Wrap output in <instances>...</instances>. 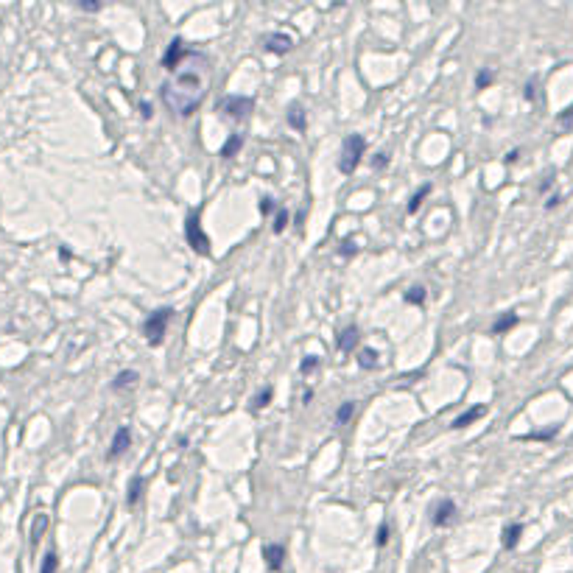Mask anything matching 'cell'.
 <instances>
[{
  "instance_id": "obj_20",
  "label": "cell",
  "mask_w": 573,
  "mask_h": 573,
  "mask_svg": "<svg viewBox=\"0 0 573 573\" xmlns=\"http://www.w3.org/2000/svg\"><path fill=\"white\" fill-rule=\"evenodd\" d=\"M428 193H431V185H422V187H420V190H417V193L411 196V202H408V207H405V210H408V213L414 216V213L420 210V204L425 202V196H428Z\"/></svg>"
},
{
  "instance_id": "obj_13",
  "label": "cell",
  "mask_w": 573,
  "mask_h": 573,
  "mask_svg": "<svg viewBox=\"0 0 573 573\" xmlns=\"http://www.w3.org/2000/svg\"><path fill=\"white\" fill-rule=\"evenodd\" d=\"M358 336H361V333H358L355 324L344 327V330L339 333V350H342V353H353V347L358 344Z\"/></svg>"
},
{
  "instance_id": "obj_5",
  "label": "cell",
  "mask_w": 573,
  "mask_h": 573,
  "mask_svg": "<svg viewBox=\"0 0 573 573\" xmlns=\"http://www.w3.org/2000/svg\"><path fill=\"white\" fill-rule=\"evenodd\" d=\"M185 238H187V244H190L193 252H199V255H210V238L204 235L202 221H199L196 213H190L187 221H185Z\"/></svg>"
},
{
  "instance_id": "obj_1",
  "label": "cell",
  "mask_w": 573,
  "mask_h": 573,
  "mask_svg": "<svg viewBox=\"0 0 573 573\" xmlns=\"http://www.w3.org/2000/svg\"><path fill=\"white\" fill-rule=\"evenodd\" d=\"M160 95L171 112H177L179 118H190L207 95V67H199V70L179 67L174 73V82H165L160 87Z\"/></svg>"
},
{
  "instance_id": "obj_19",
  "label": "cell",
  "mask_w": 573,
  "mask_h": 573,
  "mask_svg": "<svg viewBox=\"0 0 573 573\" xmlns=\"http://www.w3.org/2000/svg\"><path fill=\"white\" fill-rule=\"evenodd\" d=\"M353 414H355V403L353 400H344V403L339 405V411H336V425H347Z\"/></svg>"
},
{
  "instance_id": "obj_35",
  "label": "cell",
  "mask_w": 573,
  "mask_h": 573,
  "mask_svg": "<svg viewBox=\"0 0 573 573\" xmlns=\"http://www.w3.org/2000/svg\"><path fill=\"white\" fill-rule=\"evenodd\" d=\"M355 252H358V246H355L353 241H344V244H342V255H344V258H350Z\"/></svg>"
},
{
  "instance_id": "obj_28",
  "label": "cell",
  "mask_w": 573,
  "mask_h": 573,
  "mask_svg": "<svg viewBox=\"0 0 573 573\" xmlns=\"http://www.w3.org/2000/svg\"><path fill=\"white\" fill-rule=\"evenodd\" d=\"M285 227H288V213H285V210H280V213L274 216V227H271V229H274V232L280 235V232H283Z\"/></svg>"
},
{
  "instance_id": "obj_14",
  "label": "cell",
  "mask_w": 573,
  "mask_h": 573,
  "mask_svg": "<svg viewBox=\"0 0 573 573\" xmlns=\"http://www.w3.org/2000/svg\"><path fill=\"white\" fill-rule=\"evenodd\" d=\"M520 537H523V523H512V526L503 529V540H501V542H503L506 551H512V548H518Z\"/></svg>"
},
{
  "instance_id": "obj_21",
  "label": "cell",
  "mask_w": 573,
  "mask_h": 573,
  "mask_svg": "<svg viewBox=\"0 0 573 573\" xmlns=\"http://www.w3.org/2000/svg\"><path fill=\"white\" fill-rule=\"evenodd\" d=\"M403 300H405L408 305H425V288H422V285H414V288L405 291Z\"/></svg>"
},
{
  "instance_id": "obj_31",
  "label": "cell",
  "mask_w": 573,
  "mask_h": 573,
  "mask_svg": "<svg viewBox=\"0 0 573 573\" xmlns=\"http://www.w3.org/2000/svg\"><path fill=\"white\" fill-rule=\"evenodd\" d=\"M389 542V523H381V529H378V548H383Z\"/></svg>"
},
{
  "instance_id": "obj_8",
  "label": "cell",
  "mask_w": 573,
  "mask_h": 573,
  "mask_svg": "<svg viewBox=\"0 0 573 573\" xmlns=\"http://www.w3.org/2000/svg\"><path fill=\"white\" fill-rule=\"evenodd\" d=\"M129 444H132V431H129V425H124V428H118L115 431V440L109 444V453H107V459H121L126 450H129Z\"/></svg>"
},
{
  "instance_id": "obj_2",
  "label": "cell",
  "mask_w": 573,
  "mask_h": 573,
  "mask_svg": "<svg viewBox=\"0 0 573 573\" xmlns=\"http://www.w3.org/2000/svg\"><path fill=\"white\" fill-rule=\"evenodd\" d=\"M364 151H366V140H364V134H350V137L342 143V154H339V171L350 177L355 168L361 165Z\"/></svg>"
},
{
  "instance_id": "obj_7",
  "label": "cell",
  "mask_w": 573,
  "mask_h": 573,
  "mask_svg": "<svg viewBox=\"0 0 573 573\" xmlns=\"http://www.w3.org/2000/svg\"><path fill=\"white\" fill-rule=\"evenodd\" d=\"M263 48L268 53L283 56V53H288V50L294 48V40H291L288 34H283V31H274V34H266L263 37Z\"/></svg>"
},
{
  "instance_id": "obj_6",
  "label": "cell",
  "mask_w": 573,
  "mask_h": 573,
  "mask_svg": "<svg viewBox=\"0 0 573 573\" xmlns=\"http://www.w3.org/2000/svg\"><path fill=\"white\" fill-rule=\"evenodd\" d=\"M182 62H185V43H182V37H174L171 45H168V50L163 53V67L168 73H177Z\"/></svg>"
},
{
  "instance_id": "obj_11",
  "label": "cell",
  "mask_w": 573,
  "mask_h": 573,
  "mask_svg": "<svg viewBox=\"0 0 573 573\" xmlns=\"http://www.w3.org/2000/svg\"><path fill=\"white\" fill-rule=\"evenodd\" d=\"M486 414V405H481V403H479V405H473V408H470V411H464V414H459V417H456V420H453V425H450V428H456V431H462V428H467V425H473V422H476V420H481V417H484Z\"/></svg>"
},
{
  "instance_id": "obj_24",
  "label": "cell",
  "mask_w": 573,
  "mask_h": 573,
  "mask_svg": "<svg viewBox=\"0 0 573 573\" xmlns=\"http://www.w3.org/2000/svg\"><path fill=\"white\" fill-rule=\"evenodd\" d=\"M557 126H560L562 132H571V129H573V107L562 109V112L557 115Z\"/></svg>"
},
{
  "instance_id": "obj_22",
  "label": "cell",
  "mask_w": 573,
  "mask_h": 573,
  "mask_svg": "<svg viewBox=\"0 0 573 573\" xmlns=\"http://www.w3.org/2000/svg\"><path fill=\"white\" fill-rule=\"evenodd\" d=\"M358 364H361L364 369H375V366H378V353H375L372 347H364V350H361V358H358Z\"/></svg>"
},
{
  "instance_id": "obj_3",
  "label": "cell",
  "mask_w": 573,
  "mask_h": 573,
  "mask_svg": "<svg viewBox=\"0 0 573 573\" xmlns=\"http://www.w3.org/2000/svg\"><path fill=\"white\" fill-rule=\"evenodd\" d=\"M171 316H174V310L171 308H160L154 310L148 319H146V324H143V333H146V342L151 344V347H160L163 344V339H165V330H168V322H171Z\"/></svg>"
},
{
  "instance_id": "obj_34",
  "label": "cell",
  "mask_w": 573,
  "mask_h": 573,
  "mask_svg": "<svg viewBox=\"0 0 573 573\" xmlns=\"http://www.w3.org/2000/svg\"><path fill=\"white\" fill-rule=\"evenodd\" d=\"M140 115H143V121H148V118L154 115V109H151V104H148V101H140Z\"/></svg>"
},
{
  "instance_id": "obj_30",
  "label": "cell",
  "mask_w": 573,
  "mask_h": 573,
  "mask_svg": "<svg viewBox=\"0 0 573 573\" xmlns=\"http://www.w3.org/2000/svg\"><path fill=\"white\" fill-rule=\"evenodd\" d=\"M386 165H389V154H386V151H381V154L372 160V168H375V171H383Z\"/></svg>"
},
{
  "instance_id": "obj_23",
  "label": "cell",
  "mask_w": 573,
  "mask_h": 573,
  "mask_svg": "<svg viewBox=\"0 0 573 573\" xmlns=\"http://www.w3.org/2000/svg\"><path fill=\"white\" fill-rule=\"evenodd\" d=\"M48 529V515H37V520H34V529H31V542L37 545L40 542V537L45 534Z\"/></svg>"
},
{
  "instance_id": "obj_17",
  "label": "cell",
  "mask_w": 573,
  "mask_h": 573,
  "mask_svg": "<svg viewBox=\"0 0 573 573\" xmlns=\"http://www.w3.org/2000/svg\"><path fill=\"white\" fill-rule=\"evenodd\" d=\"M241 146H244V137H241V134H229V140L221 146L219 154L224 157V160H229V157H235V151H238Z\"/></svg>"
},
{
  "instance_id": "obj_16",
  "label": "cell",
  "mask_w": 573,
  "mask_h": 573,
  "mask_svg": "<svg viewBox=\"0 0 573 573\" xmlns=\"http://www.w3.org/2000/svg\"><path fill=\"white\" fill-rule=\"evenodd\" d=\"M137 378H140V375H137L134 369H124V372H121V375H118V378L112 381V389H115V392H124V389H132L134 383H137Z\"/></svg>"
},
{
  "instance_id": "obj_12",
  "label": "cell",
  "mask_w": 573,
  "mask_h": 573,
  "mask_svg": "<svg viewBox=\"0 0 573 573\" xmlns=\"http://www.w3.org/2000/svg\"><path fill=\"white\" fill-rule=\"evenodd\" d=\"M285 121H288V126H291V129H297V132H305V126H308V118H305V109H302V104H291V107H288V112H285Z\"/></svg>"
},
{
  "instance_id": "obj_4",
  "label": "cell",
  "mask_w": 573,
  "mask_h": 573,
  "mask_svg": "<svg viewBox=\"0 0 573 573\" xmlns=\"http://www.w3.org/2000/svg\"><path fill=\"white\" fill-rule=\"evenodd\" d=\"M252 109H255V98H249V95H224L219 101V112L224 118H232V121L249 118Z\"/></svg>"
},
{
  "instance_id": "obj_33",
  "label": "cell",
  "mask_w": 573,
  "mask_h": 573,
  "mask_svg": "<svg viewBox=\"0 0 573 573\" xmlns=\"http://www.w3.org/2000/svg\"><path fill=\"white\" fill-rule=\"evenodd\" d=\"M79 9L92 14V11H101V3H92V0H82V3H79Z\"/></svg>"
},
{
  "instance_id": "obj_26",
  "label": "cell",
  "mask_w": 573,
  "mask_h": 573,
  "mask_svg": "<svg viewBox=\"0 0 573 573\" xmlns=\"http://www.w3.org/2000/svg\"><path fill=\"white\" fill-rule=\"evenodd\" d=\"M492 79H495V73H492L489 67L479 70V76H476V89H486L489 84H492Z\"/></svg>"
},
{
  "instance_id": "obj_25",
  "label": "cell",
  "mask_w": 573,
  "mask_h": 573,
  "mask_svg": "<svg viewBox=\"0 0 573 573\" xmlns=\"http://www.w3.org/2000/svg\"><path fill=\"white\" fill-rule=\"evenodd\" d=\"M59 571V557H56V551H48L43 560V568H40V573H56Z\"/></svg>"
},
{
  "instance_id": "obj_27",
  "label": "cell",
  "mask_w": 573,
  "mask_h": 573,
  "mask_svg": "<svg viewBox=\"0 0 573 573\" xmlns=\"http://www.w3.org/2000/svg\"><path fill=\"white\" fill-rule=\"evenodd\" d=\"M271 397H274V389H271V386H268V389H263V392H261V395L255 397V403H252V408H255V411H261V408H266V405H268V403H271Z\"/></svg>"
},
{
  "instance_id": "obj_38",
  "label": "cell",
  "mask_w": 573,
  "mask_h": 573,
  "mask_svg": "<svg viewBox=\"0 0 573 573\" xmlns=\"http://www.w3.org/2000/svg\"><path fill=\"white\" fill-rule=\"evenodd\" d=\"M518 157H520V148H515V151H509L506 157H503V163L506 165H512V163H518Z\"/></svg>"
},
{
  "instance_id": "obj_32",
  "label": "cell",
  "mask_w": 573,
  "mask_h": 573,
  "mask_svg": "<svg viewBox=\"0 0 573 573\" xmlns=\"http://www.w3.org/2000/svg\"><path fill=\"white\" fill-rule=\"evenodd\" d=\"M261 213H263V216L274 213V199H271V196H263V199H261Z\"/></svg>"
},
{
  "instance_id": "obj_10",
  "label": "cell",
  "mask_w": 573,
  "mask_h": 573,
  "mask_svg": "<svg viewBox=\"0 0 573 573\" xmlns=\"http://www.w3.org/2000/svg\"><path fill=\"white\" fill-rule=\"evenodd\" d=\"M263 560L268 565V571H280L283 562H285V548L280 542H268V545H263Z\"/></svg>"
},
{
  "instance_id": "obj_15",
  "label": "cell",
  "mask_w": 573,
  "mask_h": 573,
  "mask_svg": "<svg viewBox=\"0 0 573 573\" xmlns=\"http://www.w3.org/2000/svg\"><path fill=\"white\" fill-rule=\"evenodd\" d=\"M515 324H518V313H512V310H509V313H501V316L495 319V324H492V333H495V336H503V333H509Z\"/></svg>"
},
{
  "instance_id": "obj_18",
  "label": "cell",
  "mask_w": 573,
  "mask_h": 573,
  "mask_svg": "<svg viewBox=\"0 0 573 573\" xmlns=\"http://www.w3.org/2000/svg\"><path fill=\"white\" fill-rule=\"evenodd\" d=\"M143 486H146V479H143V476H134L132 484H129V492H126V503H129V506H134V503L140 501Z\"/></svg>"
},
{
  "instance_id": "obj_37",
  "label": "cell",
  "mask_w": 573,
  "mask_h": 573,
  "mask_svg": "<svg viewBox=\"0 0 573 573\" xmlns=\"http://www.w3.org/2000/svg\"><path fill=\"white\" fill-rule=\"evenodd\" d=\"M551 185H554V174H548V177L542 179V185H540V193H548V190H551Z\"/></svg>"
},
{
  "instance_id": "obj_9",
  "label": "cell",
  "mask_w": 573,
  "mask_h": 573,
  "mask_svg": "<svg viewBox=\"0 0 573 573\" xmlns=\"http://www.w3.org/2000/svg\"><path fill=\"white\" fill-rule=\"evenodd\" d=\"M453 518H456V503H453L450 498H444V501H440V503L434 506L431 523H434V526H447V523H453Z\"/></svg>"
},
{
  "instance_id": "obj_36",
  "label": "cell",
  "mask_w": 573,
  "mask_h": 573,
  "mask_svg": "<svg viewBox=\"0 0 573 573\" xmlns=\"http://www.w3.org/2000/svg\"><path fill=\"white\" fill-rule=\"evenodd\" d=\"M560 202H562V196H560V193H554V196H548V202H545V210H554V207H557V204H560Z\"/></svg>"
},
{
  "instance_id": "obj_39",
  "label": "cell",
  "mask_w": 573,
  "mask_h": 573,
  "mask_svg": "<svg viewBox=\"0 0 573 573\" xmlns=\"http://www.w3.org/2000/svg\"><path fill=\"white\" fill-rule=\"evenodd\" d=\"M534 89H537V84H534V82H529V84H526V92H523V95H526V101H534V95H537Z\"/></svg>"
},
{
  "instance_id": "obj_29",
  "label": "cell",
  "mask_w": 573,
  "mask_h": 573,
  "mask_svg": "<svg viewBox=\"0 0 573 573\" xmlns=\"http://www.w3.org/2000/svg\"><path fill=\"white\" fill-rule=\"evenodd\" d=\"M316 366H319V358H316V355H308V358L300 364V372H302V375H310Z\"/></svg>"
}]
</instances>
